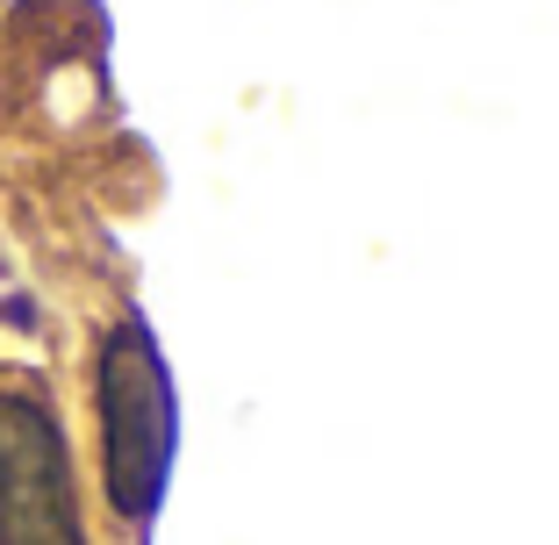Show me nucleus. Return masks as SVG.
Listing matches in <instances>:
<instances>
[{
	"label": "nucleus",
	"instance_id": "obj_1",
	"mask_svg": "<svg viewBox=\"0 0 559 545\" xmlns=\"http://www.w3.org/2000/svg\"><path fill=\"white\" fill-rule=\"evenodd\" d=\"M100 474H108V502L130 524H151L165 481H173V446H180V402H173V374H165L158 345L144 323L100 337Z\"/></svg>",
	"mask_w": 559,
	"mask_h": 545
},
{
	"label": "nucleus",
	"instance_id": "obj_2",
	"mask_svg": "<svg viewBox=\"0 0 559 545\" xmlns=\"http://www.w3.org/2000/svg\"><path fill=\"white\" fill-rule=\"evenodd\" d=\"M0 545H86L66 424L36 388H0Z\"/></svg>",
	"mask_w": 559,
	"mask_h": 545
}]
</instances>
